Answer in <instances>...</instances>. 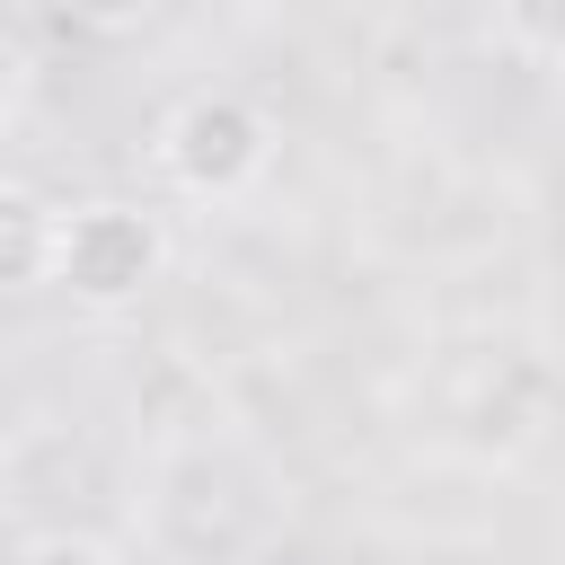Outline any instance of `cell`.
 <instances>
[{"instance_id":"277c9868","label":"cell","mask_w":565,"mask_h":565,"mask_svg":"<svg viewBox=\"0 0 565 565\" xmlns=\"http://www.w3.org/2000/svg\"><path fill=\"white\" fill-rule=\"evenodd\" d=\"M494 35H503V44H556V53H565V9H503Z\"/></svg>"},{"instance_id":"3957f363","label":"cell","mask_w":565,"mask_h":565,"mask_svg":"<svg viewBox=\"0 0 565 565\" xmlns=\"http://www.w3.org/2000/svg\"><path fill=\"white\" fill-rule=\"evenodd\" d=\"M9 565H124V556H115L97 530H26Z\"/></svg>"},{"instance_id":"7a4b0ae2","label":"cell","mask_w":565,"mask_h":565,"mask_svg":"<svg viewBox=\"0 0 565 565\" xmlns=\"http://www.w3.org/2000/svg\"><path fill=\"white\" fill-rule=\"evenodd\" d=\"M150 159L177 194L194 203H238L265 168H274V115L247 97V88H185L159 132H150Z\"/></svg>"},{"instance_id":"6da1fadb","label":"cell","mask_w":565,"mask_h":565,"mask_svg":"<svg viewBox=\"0 0 565 565\" xmlns=\"http://www.w3.org/2000/svg\"><path fill=\"white\" fill-rule=\"evenodd\" d=\"M168 274V230L159 212L124 203V194H88V203H53V247H44V282L71 309H132L150 282Z\"/></svg>"}]
</instances>
